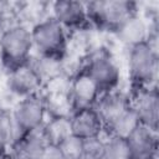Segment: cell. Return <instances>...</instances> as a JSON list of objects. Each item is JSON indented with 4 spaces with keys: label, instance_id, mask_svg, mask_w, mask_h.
Wrapping results in <instances>:
<instances>
[{
    "label": "cell",
    "instance_id": "cell-2",
    "mask_svg": "<svg viewBox=\"0 0 159 159\" xmlns=\"http://www.w3.org/2000/svg\"><path fill=\"white\" fill-rule=\"evenodd\" d=\"M34 48L40 55L60 58L67 47L66 29L52 16L39 21L31 29Z\"/></svg>",
    "mask_w": 159,
    "mask_h": 159
},
{
    "label": "cell",
    "instance_id": "cell-1",
    "mask_svg": "<svg viewBox=\"0 0 159 159\" xmlns=\"http://www.w3.org/2000/svg\"><path fill=\"white\" fill-rule=\"evenodd\" d=\"M32 50L31 30L24 25H12L0 36V60L9 72L29 63Z\"/></svg>",
    "mask_w": 159,
    "mask_h": 159
},
{
    "label": "cell",
    "instance_id": "cell-23",
    "mask_svg": "<svg viewBox=\"0 0 159 159\" xmlns=\"http://www.w3.org/2000/svg\"><path fill=\"white\" fill-rule=\"evenodd\" d=\"M0 159H9L6 155H5V150L0 149Z\"/></svg>",
    "mask_w": 159,
    "mask_h": 159
},
{
    "label": "cell",
    "instance_id": "cell-22",
    "mask_svg": "<svg viewBox=\"0 0 159 159\" xmlns=\"http://www.w3.org/2000/svg\"><path fill=\"white\" fill-rule=\"evenodd\" d=\"M103 145L104 142H102L99 137L83 140L82 153L78 159H102Z\"/></svg>",
    "mask_w": 159,
    "mask_h": 159
},
{
    "label": "cell",
    "instance_id": "cell-5",
    "mask_svg": "<svg viewBox=\"0 0 159 159\" xmlns=\"http://www.w3.org/2000/svg\"><path fill=\"white\" fill-rule=\"evenodd\" d=\"M46 114V104L36 94L20 99L11 112L17 138L42 127Z\"/></svg>",
    "mask_w": 159,
    "mask_h": 159
},
{
    "label": "cell",
    "instance_id": "cell-11",
    "mask_svg": "<svg viewBox=\"0 0 159 159\" xmlns=\"http://www.w3.org/2000/svg\"><path fill=\"white\" fill-rule=\"evenodd\" d=\"M130 107L135 112L142 125L157 132L158 127V114H159V102L158 94L154 89H145L135 97Z\"/></svg>",
    "mask_w": 159,
    "mask_h": 159
},
{
    "label": "cell",
    "instance_id": "cell-17",
    "mask_svg": "<svg viewBox=\"0 0 159 159\" xmlns=\"http://www.w3.org/2000/svg\"><path fill=\"white\" fill-rule=\"evenodd\" d=\"M107 125L111 129V137H119L127 139L140 125V122L133 108L129 107L127 111H124Z\"/></svg>",
    "mask_w": 159,
    "mask_h": 159
},
{
    "label": "cell",
    "instance_id": "cell-6",
    "mask_svg": "<svg viewBox=\"0 0 159 159\" xmlns=\"http://www.w3.org/2000/svg\"><path fill=\"white\" fill-rule=\"evenodd\" d=\"M86 72L96 83L101 94L116 91L120 81V70L117 62L108 55L94 56Z\"/></svg>",
    "mask_w": 159,
    "mask_h": 159
},
{
    "label": "cell",
    "instance_id": "cell-15",
    "mask_svg": "<svg viewBox=\"0 0 159 159\" xmlns=\"http://www.w3.org/2000/svg\"><path fill=\"white\" fill-rule=\"evenodd\" d=\"M116 34L119 41L128 47L149 41V27L144 19H142L137 14L125 20L116 30Z\"/></svg>",
    "mask_w": 159,
    "mask_h": 159
},
{
    "label": "cell",
    "instance_id": "cell-14",
    "mask_svg": "<svg viewBox=\"0 0 159 159\" xmlns=\"http://www.w3.org/2000/svg\"><path fill=\"white\" fill-rule=\"evenodd\" d=\"M132 159H150L157 148L155 132L139 125L128 138H127Z\"/></svg>",
    "mask_w": 159,
    "mask_h": 159
},
{
    "label": "cell",
    "instance_id": "cell-10",
    "mask_svg": "<svg viewBox=\"0 0 159 159\" xmlns=\"http://www.w3.org/2000/svg\"><path fill=\"white\" fill-rule=\"evenodd\" d=\"M41 83L42 81L39 78L30 63L10 71L6 80V86L9 91L14 94L21 96L22 98L36 94V91L39 89Z\"/></svg>",
    "mask_w": 159,
    "mask_h": 159
},
{
    "label": "cell",
    "instance_id": "cell-3",
    "mask_svg": "<svg viewBox=\"0 0 159 159\" xmlns=\"http://www.w3.org/2000/svg\"><path fill=\"white\" fill-rule=\"evenodd\" d=\"M128 71L132 81L137 84H149L155 80L158 71V56L157 50L150 41L129 47Z\"/></svg>",
    "mask_w": 159,
    "mask_h": 159
},
{
    "label": "cell",
    "instance_id": "cell-7",
    "mask_svg": "<svg viewBox=\"0 0 159 159\" xmlns=\"http://www.w3.org/2000/svg\"><path fill=\"white\" fill-rule=\"evenodd\" d=\"M70 123L72 135L82 140L99 137L103 128V122L94 107L76 109L70 116Z\"/></svg>",
    "mask_w": 159,
    "mask_h": 159
},
{
    "label": "cell",
    "instance_id": "cell-18",
    "mask_svg": "<svg viewBox=\"0 0 159 159\" xmlns=\"http://www.w3.org/2000/svg\"><path fill=\"white\" fill-rule=\"evenodd\" d=\"M29 63L42 82L43 81H53L60 75V70H61L60 58L39 55L35 58V61H30Z\"/></svg>",
    "mask_w": 159,
    "mask_h": 159
},
{
    "label": "cell",
    "instance_id": "cell-21",
    "mask_svg": "<svg viewBox=\"0 0 159 159\" xmlns=\"http://www.w3.org/2000/svg\"><path fill=\"white\" fill-rule=\"evenodd\" d=\"M57 147L65 159H78L82 153L83 140L75 135H70L63 139L60 144H57Z\"/></svg>",
    "mask_w": 159,
    "mask_h": 159
},
{
    "label": "cell",
    "instance_id": "cell-13",
    "mask_svg": "<svg viewBox=\"0 0 159 159\" xmlns=\"http://www.w3.org/2000/svg\"><path fill=\"white\" fill-rule=\"evenodd\" d=\"M93 107L99 114L103 124H108L127 111L130 107V102L122 92L112 91L101 94Z\"/></svg>",
    "mask_w": 159,
    "mask_h": 159
},
{
    "label": "cell",
    "instance_id": "cell-8",
    "mask_svg": "<svg viewBox=\"0 0 159 159\" xmlns=\"http://www.w3.org/2000/svg\"><path fill=\"white\" fill-rule=\"evenodd\" d=\"M47 143L42 128L19 137L11 144L12 159H43Z\"/></svg>",
    "mask_w": 159,
    "mask_h": 159
},
{
    "label": "cell",
    "instance_id": "cell-20",
    "mask_svg": "<svg viewBox=\"0 0 159 159\" xmlns=\"http://www.w3.org/2000/svg\"><path fill=\"white\" fill-rule=\"evenodd\" d=\"M17 139L14 120L10 113L0 109V149L5 150Z\"/></svg>",
    "mask_w": 159,
    "mask_h": 159
},
{
    "label": "cell",
    "instance_id": "cell-9",
    "mask_svg": "<svg viewBox=\"0 0 159 159\" xmlns=\"http://www.w3.org/2000/svg\"><path fill=\"white\" fill-rule=\"evenodd\" d=\"M99 96L96 83L86 71L78 73L70 83V102L76 109L93 107Z\"/></svg>",
    "mask_w": 159,
    "mask_h": 159
},
{
    "label": "cell",
    "instance_id": "cell-12",
    "mask_svg": "<svg viewBox=\"0 0 159 159\" xmlns=\"http://www.w3.org/2000/svg\"><path fill=\"white\" fill-rule=\"evenodd\" d=\"M52 17L65 29L80 27L88 19L86 4L72 0L56 1L52 4Z\"/></svg>",
    "mask_w": 159,
    "mask_h": 159
},
{
    "label": "cell",
    "instance_id": "cell-4",
    "mask_svg": "<svg viewBox=\"0 0 159 159\" xmlns=\"http://www.w3.org/2000/svg\"><path fill=\"white\" fill-rule=\"evenodd\" d=\"M135 4L129 1H92L86 4L87 16L101 26L117 30L125 20L135 15Z\"/></svg>",
    "mask_w": 159,
    "mask_h": 159
},
{
    "label": "cell",
    "instance_id": "cell-19",
    "mask_svg": "<svg viewBox=\"0 0 159 159\" xmlns=\"http://www.w3.org/2000/svg\"><path fill=\"white\" fill-rule=\"evenodd\" d=\"M102 159H132L127 139L111 137L103 145Z\"/></svg>",
    "mask_w": 159,
    "mask_h": 159
},
{
    "label": "cell",
    "instance_id": "cell-16",
    "mask_svg": "<svg viewBox=\"0 0 159 159\" xmlns=\"http://www.w3.org/2000/svg\"><path fill=\"white\" fill-rule=\"evenodd\" d=\"M41 128L50 145H57L63 139L72 135L68 116H53L47 123H43Z\"/></svg>",
    "mask_w": 159,
    "mask_h": 159
}]
</instances>
